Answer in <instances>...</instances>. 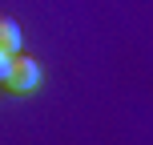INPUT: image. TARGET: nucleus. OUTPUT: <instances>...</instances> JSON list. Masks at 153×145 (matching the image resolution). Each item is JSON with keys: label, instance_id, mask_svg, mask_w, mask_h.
Segmentation results:
<instances>
[{"label": "nucleus", "instance_id": "nucleus-1", "mask_svg": "<svg viewBox=\"0 0 153 145\" xmlns=\"http://www.w3.org/2000/svg\"><path fill=\"white\" fill-rule=\"evenodd\" d=\"M36 85H40V65L32 57H24V53H12L0 89H8V93H36Z\"/></svg>", "mask_w": 153, "mask_h": 145}, {"label": "nucleus", "instance_id": "nucleus-2", "mask_svg": "<svg viewBox=\"0 0 153 145\" xmlns=\"http://www.w3.org/2000/svg\"><path fill=\"white\" fill-rule=\"evenodd\" d=\"M20 24L12 20V16H4L0 12V48H8V53H20Z\"/></svg>", "mask_w": 153, "mask_h": 145}, {"label": "nucleus", "instance_id": "nucleus-3", "mask_svg": "<svg viewBox=\"0 0 153 145\" xmlns=\"http://www.w3.org/2000/svg\"><path fill=\"white\" fill-rule=\"evenodd\" d=\"M8 61H12V53H8V48H0V85H4V73H8Z\"/></svg>", "mask_w": 153, "mask_h": 145}]
</instances>
